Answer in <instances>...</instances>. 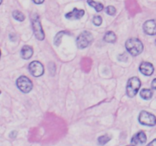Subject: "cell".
Wrapping results in <instances>:
<instances>
[{"label": "cell", "instance_id": "5", "mask_svg": "<svg viewBox=\"0 0 156 146\" xmlns=\"http://www.w3.org/2000/svg\"><path fill=\"white\" fill-rule=\"evenodd\" d=\"M138 120L140 124L143 126H155L156 125V116L147 111H141L139 115Z\"/></svg>", "mask_w": 156, "mask_h": 146}, {"label": "cell", "instance_id": "7", "mask_svg": "<svg viewBox=\"0 0 156 146\" xmlns=\"http://www.w3.org/2000/svg\"><path fill=\"white\" fill-rule=\"evenodd\" d=\"M29 71L34 77H41L44 72V65L39 61H33L29 65Z\"/></svg>", "mask_w": 156, "mask_h": 146}, {"label": "cell", "instance_id": "30", "mask_svg": "<svg viewBox=\"0 0 156 146\" xmlns=\"http://www.w3.org/2000/svg\"><path fill=\"white\" fill-rule=\"evenodd\" d=\"M0 94H1V91H0Z\"/></svg>", "mask_w": 156, "mask_h": 146}, {"label": "cell", "instance_id": "29", "mask_svg": "<svg viewBox=\"0 0 156 146\" xmlns=\"http://www.w3.org/2000/svg\"><path fill=\"white\" fill-rule=\"evenodd\" d=\"M155 46H156V40H155Z\"/></svg>", "mask_w": 156, "mask_h": 146}, {"label": "cell", "instance_id": "24", "mask_svg": "<svg viewBox=\"0 0 156 146\" xmlns=\"http://www.w3.org/2000/svg\"><path fill=\"white\" fill-rule=\"evenodd\" d=\"M151 86H152V89L156 90V78H154L153 80H152V85H151Z\"/></svg>", "mask_w": 156, "mask_h": 146}, {"label": "cell", "instance_id": "27", "mask_svg": "<svg viewBox=\"0 0 156 146\" xmlns=\"http://www.w3.org/2000/svg\"><path fill=\"white\" fill-rule=\"evenodd\" d=\"M126 146H134V145H133V144H129V145H126Z\"/></svg>", "mask_w": 156, "mask_h": 146}, {"label": "cell", "instance_id": "13", "mask_svg": "<svg viewBox=\"0 0 156 146\" xmlns=\"http://www.w3.org/2000/svg\"><path fill=\"white\" fill-rule=\"evenodd\" d=\"M140 95L143 100H150L151 98L153 96V92L151 89H149V88H143L140 91Z\"/></svg>", "mask_w": 156, "mask_h": 146}, {"label": "cell", "instance_id": "1", "mask_svg": "<svg viewBox=\"0 0 156 146\" xmlns=\"http://www.w3.org/2000/svg\"><path fill=\"white\" fill-rule=\"evenodd\" d=\"M128 53L133 56H137L143 51V44L138 38H129L125 44Z\"/></svg>", "mask_w": 156, "mask_h": 146}, {"label": "cell", "instance_id": "8", "mask_svg": "<svg viewBox=\"0 0 156 146\" xmlns=\"http://www.w3.org/2000/svg\"><path fill=\"white\" fill-rule=\"evenodd\" d=\"M147 141V136L145 132L143 131H140V132H136L133 135L132 138H131V144L134 146L138 145H143Z\"/></svg>", "mask_w": 156, "mask_h": 146}, {"label": "cell", "instance_id": "18", "mask_svg": "<svg viewBox=\"0 0 156 146\" xmlns=\"http://www.w3.org/2000/svg\"><path fill=\"white\" fill-rule=\"evenodd\" d=\"M12 16H13V18H15L16 21H21H21H24V19H25L24 15L22 12H20V11H14V12H12Z\"/></svg>", "mask_w": 156, "mask_h": 146}, {"label": "cell", "instance_id": "2", "mask_svg": "<svg viewBox=\"0 0 156 146\" xmlns=\"http://www.w3.org/2000/svg\"><path fill=\"white\" fill-rule=\"evenodd\" d=\"M32 29H33L34 36L38 40H44L45 38L44 30H43L42 24H41V19L37 14H34L31 18Z\"/></svg>", "mask_w": 156, "mask_h": 146}, {"label": "cell", "instance_id": "19", "mask_svg": "<svg viewBox=\"0 0 156 146\" xmlns=\"http://www.w3.org/2000/svg\"><path fill=\"white\" fill-rule=\"evenodd\" d=\"M116 12H117V10H116V9L114 8V6L113 5H109L105 9V12H106L108 15H111V16L115 15Z\"/></svg>", "mask_w": 156, "mask_h": 146}, {"label": "cell", "instance_id": "12", "mask_svg": "<svg viewBox=\"0 0 156 146\" xmlns=\"http://www.w3.org/2000/svg\"><path fill=\"white\" fill-rule=\"evenodd\" d=\"M34 53V50L32 47L29 45H25L22 47L21 50V56L24 59H29L32 57Z\"/></svg>", "mask_w": 156, "mask_h": 146}, {"label": "cell", "instance_id": "16", "mask_svg": "<svg viewBox=\"0 0 156 146\" xmlns=\"http://www.w3.org/2000/svg\"><path fill=\"white\" fill-rule=\"evenodd\" d=\"M111 138H112V136L111 135H109V134H105V135H101V136L98 137V144L100 145H105V144H106L107 143H108L111 141Z\"/></svg>", "mask_w": 156, "mask_h": 146}, {"label": "cell", "instance_id": "26", "mask_svg": "<svg viewBox=\"0 0 156 146\" xmlns=\"http://www.w3.org/2000/svg\"><path fill=\"white\" fill-rule=\"evenodd\" d=\"M2 0H0V5L2 4Z\"/></svg>", "mask_w": 156, "mask_h": 146}, {"label": "cell", "instance_id": "20", "mask_svg": "<svg viewBox=\"0 0 156 146\" xmlns=\"http://www.w3.org/2000/svg\"><path fill=\"white\" fill-rule=\"evenodd\" d=\"M102 21H103L102 18L101 16H99V15H98V16H94L92 20L93 24L96 26H100L101 24H102Z\"/></svg>", "mask_w": 156, "mask_h": 146}, {"label": "cell", "instance_id": "23", "mask_svg": "<svg viewBox=\"0 0 156 146\" xmlns=\"http://www.w3.org/2000/svg\"><path fill=\"white\" fill-rule=\"evenodd\" d=\"M146 146H156V138L152 140V141H150Z\"/></svg>", "mask_w": 156, "mask_h": 146}, {"label": "cell", "instance_id": "25", "mask_svg": "<svg viewBox=\"0 0 156 146\" xmlns=\"http://www.w3.org/2000/svg\"><path fill=\"white\" fill-rule=\"evenodd\" d=\"M33 2L35 3V4L41 5V4H42L43 2H44V0H33Z\"/></svg>", "mask_w": 156, "mask_h": 146}, {"label": "cell", "instance_id": "11", "mask_svg": "<svg viewBox=\"0 0 156 146\" xmlns=\"http://www.w3.org/2000/svg\"><path fill=\"white\" fill-rule=\"evenodd\" d=\"M153 65L149 62H141L140 65V71L143 75L146 76H150L154 72Z\"/></svg>", "mask_w": 156, "mask_h": 146}, {"label": "cell", "instance_id": "14", "mask_svg": "<svg viewBox=\"0 0 156 146\" xmlns=\"http://www.w3.org/2000/svg\"><path fill=\"white\" fill-rule=\"evenodd\" d=\"M87 3L91 7L94 9V10L97 12H100L103 11L104 9V5L102 3L99 2H95L94 0H87Z\"/></svg>", "mask_w": 156, "mask_h": 146}, {"label": "cell", "instance_id": "9", "mask_svg": "<svg viewBox=\"0 0 156 146\" xmlns=\"http://www.w3.org/2000/svg\"><path fill=\"white\" fill-rule=\"evenodd\" d=\"M143 30L148 35H156V20H148L143 24Z\"/></svg>", "mask_w": 156, "mask_h": 146}, {"label": "cell", "instance_id": "6", "mask_svg": "<svg viewBox=\"0 0 156 146\" xmlns=\"http://www.w3.org/2000/svg\"><path fill=\"white\" fill-rule=\"evenodd\" d=\"M16 85L18 89L24 94H27L30 91H31L32 88H33V83H32L31 81L28 78L24 75L20 76L17 79Z\"/></svg>", "mask_w": 156, "mask_h": 146}, {"label": "cell", "instance_id": "28", "mask_svg": "<svg viewBox=\"0 0 156 146\" xmlns=\"http://www.w3.org/2000/svg\"><path fill=\"white\" fill-rule=\"evenodd\" d=\"M0 58H1V50H0Z\"/></svg>", "mask_w": 156, "mask_h": 146}, {"label": "cell", "instance_id": "3", "mask_svg": "<svg viewBox=\"0 0 156 146\" xmlns=\"http://www.w3.org/2000/svg\"><path fill=\"white\" fill-rule=\"evenodd\" d=\"M141 87V82L140 78L137 77H132L128 80L126 84V94L129 97L132 98L134 97L137 94V93L140 91V88Z\"/></svg>", "mask_w": 156, "mask_h": 146}, {"label": "cell", "instance_id": "4", "mask_svg": "<svg viewBox=\"0 0 156 146\" xmlns=\"http://www.w3.org/2000/svg\"><path fill=\"white\" fill-rule=\"evenodd\" d=\"M93 40H94V38H93L91 32L85 30L78 36L77 39H76V44H77L79 49L82 50V49L89 47L92 43Z\"/></svg>", "mask_w": 156, "mask_h": 146}, {"label": "cell", "instance_id": "15", "mask_svg": "<svg viewBox=\"0 0 156 146\" xmlns=\"http://www.w3.org/2000/svg\"><path fill=\"white\" fill-rule=\"evenodd\" d=\"M104 40L106 43H114L117 40V36L115 33L113 31H108L105 33L104 36Z\"/></svg>", "mask_w": 156, "mask_h": 146}, {"label": "cell", "instance_id": "10", "mask_svg": "<svg viewBox=\"0 0 156 146\" xmlns=\"http://www.w3.org/2000/svg\"><path fill=\"white\" fill-rule=\"evenodd\" d=\"M85 15V11L83 9H78L74 8L73 11L65 15V18L68 20H78L82 18Z\"/></svg>", "mask_w": 156, "mask_h": 146}, {"label": "cell", "instance_id": "21", "mask_svg": "<svg viewBox=\"0 0 156 146\" xmlns=\"http://www.w3.org/2000/svg\"><path fill=\"white\" fill-rule=\"evenodd\" d=\"M118 59H119V60L123 61V62H126V61L127 60L128 57L126 56V54H122V55L120 54V56H119Z\"/></svg>", "mask_w": 156, "mask_h": 146}, {"label": "cell", "instance_id": "22", "mask_svg": "<svg viewBox=\"0 0 156 146\" xmlns=\"http://www.w3.org/2000/svg\"><path fill=\"white\" fill-rule=\"evenodd\" d=\"M17 135H18V132H17L16 131H12V132L10 133V138H16Z\"/></svg>", "mask_w": 156, "mask_h": 146}, {"label": "cell", "instance_id": "17", "mask_svg": "<svg viewBox=\"0 0 156 146\" xmlns=\"http://www.w3.org/2000/svg\"><path fill=\"white\" fill-rule=\"evenodd\" d=\"M66 33L67 32L65 31V30H61V31L58 32L56 36H55L54 40H53V43H54L55 45L58 47L61 43V40H62V38L63 36V35L66 34Z\"/></svg>", "mask_w": 156, "mask_h": 146}]
</instances>
